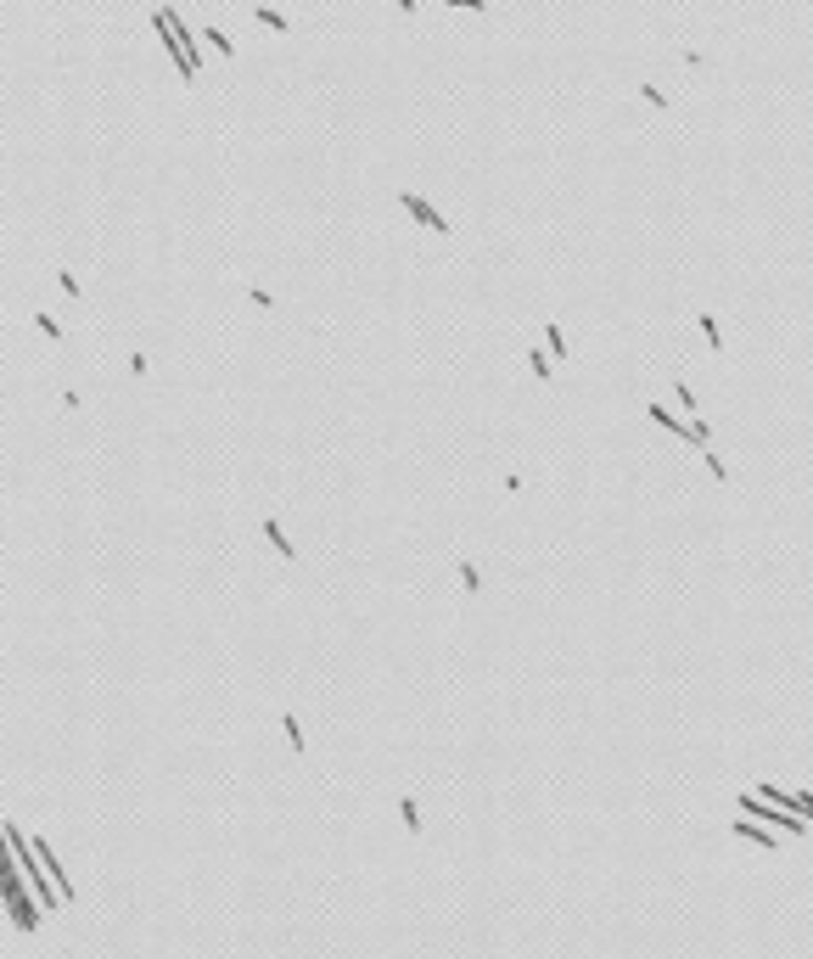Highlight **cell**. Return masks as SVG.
I'll use <instances>...</instances> for the list:
<instances>
[{
  "label": "cell",
  "instance_id": "30bf717a",
  "mask_svg": "<svg viewBox=\"0 0 813 959\" xmlns=\"http://www.w3.org/2000/svg\"><path fill=\"white\" fill-rule=\"evenodd\" d=\"M34 326H40V331H45V337H51V343H62V326H57V320H51V314H34Z\"/></svg>",
  "mask_w": 813,
  "mask_h": 959
},
{
  "label": "cell",
  "instance_id": "277c9868",
  "mask_svg": "<svg viewBox=\"0 0 813 959\" xmlns=\"http://www.w3.org/2000/svg\"><path fill=\"white\" fill-rule=\"evenodd\" d=\"M281 730H287V740H292V752H303V746H309V740H303V724H297V713H287V718H281Z\"/></svg>",
  "mask_w": 813,
  "mask_h": 959
},
{
  "label": "cell",
  "instance_id": "2e32d148",
  "mask_svg": "<svg viewBox=\"0 0 813 959\" xmlns=\"http://www.w3.org/2000/svg\"><path fill=\"white\" fill-rule=\"evenodd\" d=\"M393 6H398V11H415V0H393Z\"/></svg>",
  "mask_w": 813,
  "mask_h": 959
},
{
  "label": "cell",
  "instance_id": "52a82bcc",
  "mask_svg": "<svg viewBox=\"0 0 813 959\" xmlns=\"http://www.w3.org/2000/svg\"><path fill=\"white\" fill-rule=\"evenodd\" d=\"M696 326H701V337H707L713 348H724V337H718V320H713V314H696Z\"/></svg>",
  "mask_w": 813,
  "mask_h": 959
},
{
  "label": "cell",
  "instance_id": "7c38bea8",
  "mask_svg": "<svg viewBox=\"0 0 813 959\" xmlns=\"http://www.w3.org/2000/svg\"><path fill=\"white\" fill-rule=\"evenodd\" d=\"M544 343H550V354H567V343H561V326H544Z\"/></svg>",
  "mask_w": 813,
  "mask_h": 959
},
{
  "label": "cell",
  "instance_id": "6da1fadb",
  "mask_svg": "<svg viewBox=\"0 0 813 959\" xmlns=\"http://www.w3.org/2000/svg\"><path fill=\"white\" fill-rule=\"evenodd\" d=\"M398 202H404V214H415V219L427 224V230H438V236H449V230H454V224H449L444 214L427 202V197H415V191H398Z\"/></svg>",
  "mask_w": 813,
  "mask_h": 959
},
{
  "label": "cell",
  "instance_id": "9c48e42d",
  "mask_svg": "<svg viewBox=\"0 0 813 959\" xmlns=\"http://www.w3.org/2000/svg\"><path fill=\"white\" fill-rule=\"evenodd\" d=\"M398 813H404V825H410V830H421V808H415V797H404Z\"/></svg>",
  "mask_w": 813,
  "mask_h": 959
},
{
  "label": "cell",
  "instance_id": "8992f818",
  "mask_svg": "<svg viewBox=\"0 0 813 959\" xmlns=\"http://www.w3.org/2000/svg\"><path fill=\"white\" fill-rule=\"evenodd\" d=\"M253 17H258V23H264V28H281V34H287V28H292V23H287V17H281V11H270V6H258V11H253Z\"/></svg>",
  "mask_w": 813,
  "mask_h": 959
},
{
  "label": "cell",
  "instance_id": "4fadbf2b",
  "mask_svg": "<svg viewBox=\"0 0 813 959\" xmlns=\"http://www.w3.org/2000/svg\"><path fill=\"white\" fill-rule=\"evenodd\" d=\"M701 454H707V471H713V477H718V483H724V477H730V471H724V460H718V449H701Z\"/></svg>",
  "mask_w": 813,
  "mask_h": 959
},
{
  "label": "cell",
  "instance_id": "ba28073f",
  "mask_svg": "<svg viewBox=\"0 0 813 959\" xmlns=\"http://www.w3.org/2000/svg\"><path fill=\"white\" fill-rule=\"evenodd\" d=\"M460 584H466V590L477 595V590H483V573H477V567H471V561H460Z\"/></svg>",
  "mask_w": 813,
  "mask_h": 959
},
{
  "label": "cell",
  "instance_id": "5b68a950",
  "mask_svg": "<svg viewBox=\"0 0 813 959\" xmlns=\"http://www.w3.org/2000/svg\"><path fill=\"white\" fill-rule=\"evenodd\" d=\"M202 40H208V45H214V51H219V57H236V45H230V40H224V34H219V28H214V23H208V28H202Z\"/></svg>",
  "mask_w": 813,
  "mask_h": 959
},
{
  "label": "cell",
  "instance_id": "8fae6325",
  "mask_svg": "<svg viewBox=\"0 0 813 959\" xmlns=\"http://www.w3.org/2000/svg\"><path fill=\"white\" fill-rule=\"evenodd\" d=\"M527 365H533V376H538V381H550V360H544V354H538V348H533V354H527Z\"/></svg>",
  "mask_w": 813,
  "mask_h": 959
},
{
  "label": "cell",
  "instance_id": "5bb4252c",
  "mask_svg": "<svg viewBox=\"0 0 813 959\" xmlns=\"http://www.w3.org/2000/svg\"><path fill=\"white\" fill-rule=\"evenodd\" d=\"M640 96H645L651 107H667V90H657V84H640Z\"/></svg>",
  "mask_w": 813,
  "mask_h": 959
},
{
  "label": "cell",
  "instance_id": "9a60e30c",
  "mask_svg": "<svg viewBox=\"0 0 813 959\" xmlns=\"http://www.w3.org/2000/svg\"><path fill=\"white\" fill-rule=\"evenodd\" d=\"M454 11H488V0H449Z\"/></svg>",
  "mask_w": 813,
  "mask_h": 959
},
{
  "label": "cell",
  "instance_id": "3957f363",
  "mask_svg": "<svg viewBox=\"0 0 813 959\" xmlns=\"http://www.w3.org/2000/svg\"><path fill=\"white\" fill-rule=\"evenodd\" d=\"M264 539H270V544H275V550H281V561H297V550H292V539H287V533H281V522H275V517H264Z\"/></svg>",
  "mask_w": 813,
  "mask_h": 959
},
{
  "label": "cell",
  "instance_id": "7a4b0ae2",
  "mask_svg": "<svg viewBox=\"0 0 813 959\" xmlns=\"http://www.w3.org/2000/svg\"><path fill=\"white\" fill-rule=\"evenodd\" d=\"M735 836H746V842H763V853H774V847H780V842H774V836H768L757 819H735Z\"/></svg>",
  "mask_w": 813,
  "mask_h": 959
}]
</instances>
